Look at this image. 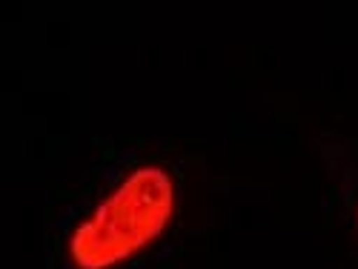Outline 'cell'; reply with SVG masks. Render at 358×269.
<instances>
[{
	"instance_id": "6da1fadb",
	"label": "cell",
	"mask_w": 358,
	"mask_h": 269,
	"mask_svg": "<svg viewBox=\"0 0 358 269\" xmlns=\"http://www.w3.org/2000/svg\"><path fill=\"white\" fill-rule=\"evenodd\" d=\"M175 189L158 166L132 172L75 235L72 261L80 269H109L146 247L172 218Z\"/></svg>"
}]
</instances>
